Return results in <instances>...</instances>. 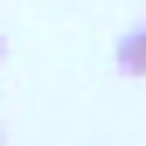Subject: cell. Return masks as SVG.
<instances>
[{"mask_svg":"<svg viewBox=\"0 0 146 146\" xmlns=\"http://www.w3.org/2000/svg\"><path fill=\"white\" fill-rule=\"evenodd\" d=\"M111 56H118V70H125V77H146V21L118 35V49H111Z\"/></svg>","mask_w":146,"mask_h":146,"instance_id":"6da1fadb","label":"cell"}]
</instances>
